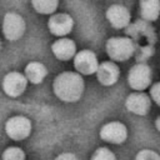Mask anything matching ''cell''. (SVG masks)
<instances>
[{
	"mask_svg": "<svg viewBox=\"0 0 160 160\" xmlns=\"http://www.w3.org/2000/svg\"><path fill=\"white\" fill-rule=\"evenodd\" d=\"M85 90L84 75L74 71H62L52 81V92L62 102H76Z\"/></svg>",
	"mask_w": 160,
	"mask_h": 160,
	"instance_id": "obj_1",
	"label": "cell"
},
{
	"mask_svg": "<svg viewBox=\"0 0 160 160\" xmlns=\"http://www.w3.org/2000/svg\"><path fill=\"white\" fill-rule=\"evenodd\" d=\"M105 51L110 60L121 62L129 60L135 52V44L128 36H112L105 44Z\"/></svg>",
	"mask_w": 160,
	"mask_h": 160,
	"instance_id": "obj_2",
	"label": "cell"
},
{
	"mask_svg": "<svg viewBox=\"0 0 160 160\" xmlns=\"http://www.w3.org/2000/svg\"><path fill=\"white\" fill-rule=\"evenodd\" d=\"M2 35L9 41H18L21 39L26 31L25 19L15 11H9L4 15L1 22Z\"/></svg>",
	"mask_w": 160,
	"mask_h": 160,
	"instance_id": "obj_3",
	"label": "cell"
},
{
	"mask_svg": "<svg viewBox=\"0 0 160 160\" xmlns=\"http://www.w3.org/2000/svg\"><path fill=\"white\" fill-rule=\"evenodd\" d=\"M152 81L151 68L146 62H136L128 72V84L132 90L144 91L150 88Z\"/></svg>",
	"mask_w": 160,
	"mask_h": 160,
	"instance_id": "obj_4",
	"label": "cell"
},
{
	"mask_svg": "<svg viewBox=\"0 0 160 160\" xmlns=\"http://www.w3.org/2000/svg\"><path fill=\"white\" fill-rule=\"evenodd\" d=\"M32 130L31 120L24 115H15L6 120L5 134L14 141H21L29 138Z\"/></svg>",
	"mask_w": 160,
	"mask_h": 160,
	"instance_id": "obj_5",
	"label": "cell"
},
{
	"mask_svg": "<svg viewBox=\"0 0 160 160\" xmlns=\"http://www.w3.org/2000/svg\"><path fill=\"white\" fill-rule=\"evenodd\" d=\"M28 84L29 80L26 79L25 74L14 70L5 74L1 81V89L4 94H6L10 98H19L25 92Z\"/></svg>",
	"mask_w": 160,
	"mask_h": 160,
	"instance_id": "obj_6",
	"label": "cell"
},
{
	"mask_svg": "<svg viewBox=\"0 0 160 160\" xmlns=\"http://www.w3.org/2000/svg\"><path fill=\"white\" fill-rule=\"evenodd\" d=\"M99 136L105 142L120 145L125 142L128 139V128L124 122L119 120H111V121L105 122L100 128Z\"/></svg>",
	"mask_w": 160,
	"mask_h": 160,
	"instance_id": "obj_7",
	"label": "cell"
},
{
	"mask_svg": "<svg viewBox=\"0 0 160 160\" xmlns=\"http://www.w3.org/2000/svg\"><path fill=\"white\" fill-rule=\"evenodd\" d=\"M72 65L78 72H80L84 76H89L96 72L99 66V60L94 51L89 49H84L75 54V56L72 58Z\"/></svg>",
	"mask_w": 160,
	"mask_h": 160,
	"instance_id": "obj_8",
	"label": "cell"
},
{
	"mask_svg": "<svg viewBox=\"0 0 160 160\" xmlns=\"http://www.w3.org/2000/svg\"><path fill=\"white\" fill-rule=\"evenodd\" d=\"M151 98L149 94L139 90H134L125 99V108L129 112L139 116H144L149 114L151 109Z\"/></svg>",
	"mask_w": 160,
	"mask_h": 160,
	"instance_id": "obj_9",
	"label": "cell"
},
{
	"mask_svg": "<svg viewBox=\"0 0 160 160\" xmlns=\"http://www.w3.org/2000/svg\"><path fill=\"white\" fill-rule=\"evenodd\" d=\"M74 28V19L68 12H54L48 20V29L50 34L56 38L68 36Z\"/></svg>",
	"mask_w": 160,
	"mask_h": 160,
	"instance_id": "obj_10",
	"label": "cell"
},
{
	"mask_svg": "<svg viewBox=\"0 0 160 160\" xmlns=\"http://www.w3.org/2000/svg\"><path fill=\"white\" fill-rule=\"evenodd\" d=\"M98 81L104 86H112L118 82L120 78V69L116 64V61L112 60H105L102 62H99L98 70L95 72Z\"/></svg>",
	"mask_w": 160,
	"mask_h": 160,
	"instance_id": "obj_11",
	"label": "cell"
},
{
	"mask_svg": "<svg viewBox=\"0 0 160 160\" xmlns=\"http://www.w3.org/2000/svg\"><path fill=\"white\" fill-rule=\"evenodd\" d=\"M51 52L58 60L69 61L72 60V58L78 52V48L74 40L69 39L68 36H61L51 44Z\"/></svg>",
	"mask_w": 160,
	"mask_h": 160,
	"instance_id": "obj_12",
	"label": "cell"
},
{
	"mask_svg": "<svg viewBox=\"0 0 160 160\" xmlns=\"http://www.w3.org/2000/svg\"><path fill=\"white\" fill-rule=\"evenodd\" d=\"M105 16L110 25L115 29H125L131 20V15L128 8L120 4L110 5L105 12Z\"/></svg>",
	"mask_w": 160,
	"mask_h": 160,
	"instance_id": "obj_13",
	"label": "cell"
},
{
	"mask_svg": "<svg viewBox=\"0 0 160 160\" xmlns=\"http://www.w3.org/2000/svg\"><path fill=\"white\" fill-rule=\"evenodd\" d=\"M24 74H25L26 79L29 80V82L38 85V84H41L44 81V79L46 78L48 69L42 62L32 60L26 64V66L24 69Z\"/></svg>",
	"mask_w": 160,
	"mask_h": 160,
	"instance_id": "obj_14",
	"label": "cell"
},
{
	"mask_svg": "<svg viewBox=\"0 0 160 160\" xmlns=\"http://www.w3.org/2000/svg\"><path fill=\"white\" fill-rule=\"evenodd\" d=\"M139 12L142 20L152 22L160 16V0H140Z\"/></svg>",
	"mask_w": 160,
	"mask_h": 160,
	"instance_id": "obj_15",
	"label": "cell"
},
{
	"mask_svg": "<svg viewBox=\"0 0 160 160\" xmlns=\"http://www.w3.org/2000/svg\"><path fill=\"white\" fill-rule=\"evenodd\" d=\"M32 9L41 15H51L58 10L60 0H30Z\"/></svg>",
	"mask_w": 160,
	"mask_h": 160,
	"instance_id": "obj_16",
	"label": "cell"
},
{
	"mask_svg": "<svg viewBox=\"0 0 160 160\" xmlns=\"http://www.w3.org/2000/svg\"><path fill=\"white\" fill-rule=\"evenodd\" d=\"M0 158L2 160H22V159L26 158V155H25V152H24V150L21 148H19V146H9L2 151Z\"/></svg>",
	"mask_w": 160,
	"mask_h": 160,
	"instance_id": "obj_17",
	"label": "cell"
},
{
	"mask_svg": "<svg viewBox=\"0 0 160 160\" xmlns=\"http://www.w3.org/2000/svg\"><path fill=\"white\" fill-rule=\"evenodd\" d=\"M91 159L92 160H115L116 159V155L110 149H108L105 146H101V148H98L92 152Z\"/></svg>",
	"mask_w": 160,
	"mask_h": 160,
	"instance_id": "obj_18",
	"label": "cell"
},
{
	"mask_svg": "<svg viewBox=\"0 0 160 160\" xmlns=\"http://www.w3.org/2000/svg\"><path fill=\"white\" fill-rule=\"evenodd\" d=\"M135 159L138 160H160V154L151 149H142L136 155Z\"/></svg>",
	"mask_w": 160,
	"mask_h": 160,
	"instance_id": "obj_19",
	"label": "cell"
},
{
	"mask_svg": "<svg viewBox=\"0 0 160 160\" xmlns=\"http://www.w3.org/2000/svg\"><path fill=\"white\" fill-rule=\"evenodd\" d=\"M149 95H150L151 100L160 108V80L150 85V88H149Z\"/></svg>",
	"mask_w": 160,
	"mask_h": 160,
	"instance_id": "obj_20",
	"label": "cell"
},
{
	"mask_svg": "<svg viewBox=\"0 0 160 160\" xmlns=\"http://www.w3.org/2000/svg\"><path fill=\"white\" fill-rule=\"evenodd\" d=\"M56 159L58 160H76L78 159V156L74 154V152H61V154H59L58 156H56Z\"/></svg>",
	"mask_w": 160,
	"mask_h": 160,
	"instance_id": "obj_21",
	"label": "cell"
},
{
	"mask_svg": "<svg viewBox=\"0 0 160 160\" xmlns=\"http://www.w3.org/2000/svg\"><path fill=\"white\" fill-rule=\"evenodd\" d=\"M154 125H155V128H156V130L160 132V115L155 119V122H154Z\"/></svg>",
	"mask_w": 160,
	"mask_h": 160,
	"instance_id": "obj_22",
	"label": "cell"
},
{
	"mask_svg": "<svg viewBox=\"0 0 160 160\" xmlns=\"http://www.w3.org/2000/svg\"><path fill=\"white\" fill-rule=\"evenodd\" d=\"M0 50H1V40H0Z\"/></svg>",
	"mask_w": 160,
	"mask_h": 160,
	"instance_id": "obj_23",
	"label": "cell"
},
{
	"mask_svg": "<svg viewBox=\"0 0 160 160\" xmlns=\"http://www.w3.org/2000/svg\"><path fill=\"white\" fill-rule=\"evenodd\" d=\"M159 38H160V34H159Z\"/></svg>",
	"mask_w": 160,
	"mask_h": 160,
	"instance_id": "obj_24",
	"label": "cell"
},
{
	"mask_svg": "<svg viewBox=\"0 0 160 160\" xmlns=\"http://www.w3.org/2000/svg\"><path fill=\"white\" fill-rule=\"evenodd\" d=\"M0 159H1V158H0Z\"/></svg>",
	"mask_w": 160,
	"mask_h": 160,
	"instance_id": "obj_25",
	"label": "cell"
}]
</instances>
